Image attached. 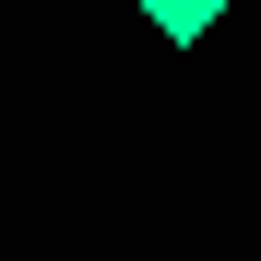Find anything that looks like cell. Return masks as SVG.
Masks as SVG:
<instances>
[{"label": "cell", "instance_id": "obj_1", "mask_svg": "<svg viewBox=\"0 0 261 261\" xmlns=\"http://www.w3.org/2000/svg\"><path fill=\"white\" fill-rule=\"evenodd\" d=\"M143 24L166 36V48H190V36H214V24H226V0H143Z\"/></svg>", "mask_w": 261, "mask_h": 261}]
</instances>
